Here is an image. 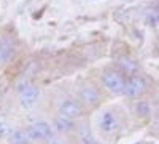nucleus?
Instances as JSON below:
<instances>
[{
	"mask_svg": "<svg viewBox=\"0 0 159 144\" xmlns=\"http://www.w3.org/2000/svg\"><path fill=\"white\" fill-rule=\"evenodd\" d=\"M40 88L34 83L27 85V87H24L22 90H19V104H21V107L22 109H32L35 104L38 102L40 99Z\"/></svg>",
	"mask_w": 159,
	"mask_h": 144,
	"instance_id": "0eeeda50",
	"label": "nucleus"
},
{
	"mask_svg": "<svg viewBox=\"0 0 159 144\" xmlns=\"http://www.w3.org/2000/svg\"><path fill=\"white\" fill-rule=\"evenodd\" d=\"M46 144H67V142H65L64 141V138H61V136H52L49 141H46Z\"/></svg>",
	"mask_w": 159,
	"mask_h": 144,
	"instance_id": "2eb2a0df",
	"label": "nucleus"
},
{
	"mask_svg": "<svg viewBox=\"0 0 159 144\" xmlns=\"http://www.w3.org/2000/svg\"><path fill=\"white\" fill-rule=\"evenodd\" d=\"M148 90V82L143 75L137 74V75H130L126 78V83H124V91L123 95L127 96L129 99H140L143 98V95L147 93Z\"/></svg>",
	"mask_w": 159,
	"mask_h": 144,
	"instance_id": "f03ea898",
	"label": "nucleus"
},
{
	"mask_svg": "<svg viewBox=\"0 0 159 144\" xmlns=\"http://www.w3.org/2000/svg\"><path fill=\"white\" fill-rule=\"evenodd\" d=\"M8 141H10V144H32L27 132L21 130V128L11 130V133L8 135Z\"/></svg>",
	"mask_w": 159,
	"mask_h": 144,
	"instance_id": "f8f14e48",
	"label": "nucleus"
},
{
	"mask_svg": "<svg viewBox=\"0 0 159 144\" xmlns=\"http://www.w3.org/2000/svg\"><path fill=\"white\" fill-rule=\"evenodd\" d=\"M27 135L30 138L32 142H46L49 141L52 136H54V130L52 127L45 122V120H38V122H34L27 127Z\"/></svg>",
	"mask_w": 159,
	"mask_h": 144,
	"instance_id": "20e7f679",
	"label": "nucleus"
},
{
	"mask_svg": "<svg viewBox=\"0 0 159 144\" xmlns=\"http://www.w3.org/2000/svg\"><path fill=\"white\" fill-rule=\"evenodd\" d=\"M121 128V117L115 109L103 111L99 117V130L103 135H113Z\"/></svg>",
	"mask_w": 159,
	"mask_h": 144,
	"instance_id": "39448f33",
	"label": "nucleus"
},
{
	"mask_svg": "<svg viewBox=\"0 0 159 144\" xmlns=\"http://www.w3.org/2000/svg\"><path fill=\"white\" fill-rule=\"evenodd\" d=\"M137 144H140V142H137Z\"/></svg>",
	"mask_w": 159,
	"mask_h": 144,
	"instance_id": "dca6fc26",
	"label": "nucleus"
},
{
	"mask_svg": "<svg viewBox=\"0 0 159 144\" xmlns=\"http://www.w3.org/2000/svg\"><path fill=\"white\" fill-rule=\"evenodd\" d=\"M75 132H76V138H78L80 144H100L99 138L94 135V132H92V128L88 122L76 123Z\"/></svg>",
	"mask_w": 159,
	"mask_h": 144,
	"instance_id": "6e6552de",
	"label": "nucleus"
},
{
	"mask_svg": "<svg viewBox=\"0 0 159 144\" xmlns=\"http://www.w3.org/2000/svg\"><path fill=\"white\" fill-rule=\"evenodd\" d=\"M151 104L148 101L145 99H135V104H134V112L135 115L139 117V119H148V117L151 115Z\"/></svg>",
	"mask_w": 159,
	"mask_h": 144,
	"instance_id": "9b49d317",
	"label": "nucleus"
},
{
	"mask_svg": "<svg viewBox=\"0 0 159 144\" xmlns=\"http://www.w3.org/2000/svg\"><path fill=\"white\" fill-rule=\"evenodd\" d=\"M52 130L57 132L59 135H67V133H72L75 132V127H76V122L75 120H70V119H65L62 115H57L54 120H52Z\"/></svg>",
	"mask_w": 159,
	"mask_h": 144,
	"instance_id": "9d476101",
	"label": "nucleus"
},
{
	"mask_svg": "<svg viewBox=\"0 0 159 144\" xmlns=\"http://www.w3.org/2000/svg\"><path fill=\"white\" fill-rule=\"evenodd\" d=\"M116 64H118V71L121 72V74H126L127 77L140 74L139 62L134 58H130V56H119L118 61H116Z\"/></svg>",
	"mask_w": 159,
	"mask_h": 144,
	"instance_id": "1a4fd4ad",
	"label": "nucleus"
},
{
	"mask_svg": "<svg viewBox=\"0 0 159 144\" xmlns=\"http://www.w3.org/2000/svg\"><path fill=\"white\" fill-rule=\"evenodd\" d=\"M78 99L81 101V104H83L84 107L94 109V107H99V104H100V101H102V96H100L99 90H97L96 87L84 85V87H81V90H80Z\"/></svg>",
	"mask_w": 159,
	"mask_h": 144,
	"instance_id": "423d86ee",
	"label": "nucleus"
},
{
	"mask_svg": "<svg viewBox=\"0 0 159 144\" xmlns=\"http://www.w3.org/2000/svg\"><path fill=\"white\" fill-rule=\"evenodd\" d=\"M86 107L81 104V101H80L78 98H67L64 99L59 107H57V112L59 115L65 117V119H70V120H78L81 119V117L84 115V111Z\"/></svg>",
	"mask_w": 159,
	"mask_h": 144,
	"instance_id": "7ed1b4c3",
	"label": "nucleus"
},
{
	"mask_svg": "<svg viewBox=\"0 0 159 144\" xmlns=\"http://www.w3.org/2000/svg\"><path fill=\"white\" fill-rule=\"evenodd\" d=\"M10 133H11V127H10V123L5 122V120H0V139L8 138Z\"/></svg>",
	"mask_w": 159,
	"mask_h": 144,
	"instance_id": "4468645a",
	"label": "nucleus"
},
{
	"mask_svg": "<svg viewBox=\"0 0 159 144\" xmlns=\"http://www.w3.org/2000/svg\"><path fill=\"white\" fill-rule=\"evenodd\" d=\"M102 85L103 88L108 91V93L115 95V96H119L123 95L124 91V83H126V77L124 74H121L118 69H105L102 77Z\"/></svg>",
	"mask_w": 159,
	"mask_h": 144,
	"instance_id": "f257e3e1",
	"label": "nucleus"
},
{
	"mask_svg": "<svg viewBox=\"0 0 159 144\" xmlns=\"http://www.w3.org/2000/svg\"><path fill=\"white\" fill-rule=\"evenodd\" d=\"M16 50L13 47V43L10 42H0V64H5L8 61L13 59Z\"/></svg>",
	"mask_w": 159,
	"mask_h": 144,
	"instance_id": "ddd939ff",
	"label": "nucleus"
}]
</instances>
